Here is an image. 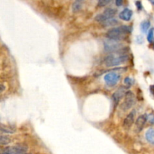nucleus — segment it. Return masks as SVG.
<instances>
[{
  "label": "nucleus",
  "instance_id": "nucleus-14",
  "mask_svg": "<svg viewBox=\"0 0 154 154\" xmlns=\"http://www.w3.org/2000/svg\"><path fill=\"white\" fill-rule=\"evenodd\" d=\"M101 23L103 24V26H106V27H107V26H112L117 24L118 20L112 17V18L108 19V20H105V21H103V23Z\"/></svg>",
  "mask_w": 154,
  "mask_h": 154
},
{
  "label": "nucleus",
  "instance_id": "nucleus-5",
  "mask_svg": "<svg viewBox=\"0 0 154 154\" xmlns=\"http://www.w3.org/2000/svg\"><path fill=\"white\" fill-rule=\"evenodd\" d=\"M117 11L114 8H106L103 13L100 14H97L95 17V20H97V22H100V23H103L105 20H108V19L112 18L114 16L116 15Z\"/></svg>",
  "mask_w": 154,
  "mask_h": 154
},
{
  "label": "nucleus",
  "instance_id": "nucleus-20",
  "mask_svg": "<svg viewBox=\"0 0 154 154\" xmlns=\"http://www.w3.org/2000/svg\"><path fill=\"white\" fill-rule=\"evenodd\" d=\"M124 82H125V85H128V86L129 87L131 86V85H132L133 82H134V79L130 78V77H126V78L124 79Z\"/></svg>",
  "mask_w": 154,
  "mask_h": 154
},
{
  "label": "nucleus",
  "instance_id": "nucleus-19",
  "mask_svg": "<svg viewBox=\"0 0 154 154\" xmlns=\"http://www.w3.org/2000/svg\"><path fill=\"white\" fill-rule=\"evenodd\" d=\"M153 35H154V30L153 29H149V31H148V34H147V41L149 42H152V41H153Z\"/></svg>",
  "mask_w": 154,
  "mask_h": 154
},
{
  "label": "nucleus",
  "instance_id": "nucleus-8",
  "mask_svg": "<svg viewBox=\"0 0 154 154\" xmlns=\"http://www.w3.org/2000/svg\"><path fill=\"white\" fill-rule=\"evenodd\" d=\"M134 119H135V111L132 110L124 119L123 123H122L124 128H125V129H129L132 126L133 124H134Z\"/></svg>",
  "mask_w": 154,
  "mask_h": 154
},
{
  "label": "nucleus",
  "instance_id": "nucleus-4",
  "mask_svg": "<svg viewBox=\"0 0 154 154\" xmlns=\"http://www.w3.org/2000/svg\"><path fill=\"white\" fill-rule=\"evenodd\" d=\"M134 103H135V97L134 93L131 92V91H128L125 95V100L121 105V108L125 111L128 110L134 106Z\"/></svg>",
  "mask_w": 154,
  "mask_h": 154
},
{
  "label": "nucleus",
  "instance_id": "nucleus-2",
  "mask_svg": "<svg viewBox=\"0 0 154 154\" xmlns=\"http://www.w3.org/2000/svg\"><path fill=\"white\" fill-rule=\"evenodd\" d=\"M128 56L126 54L112 53L105 58L104 63L106 66H116L125 63L128 60Z\"/></svg>",
  "mask_w": 154,
  "mask_h": 154
},
{
  "label": "nucleus",
  "instance_id": "nucleus-9",
  "mask_svg": "<svg viewBox=\"0 0 154 154\" xmlns=\"http://www.w3.org/2000/svg\"><path fill=\"white\" fill-rule=\"evenodd\" d=\"M126 88L122 86L120 88H119L117 89V91H116L114 92V94H112V100H113L114 103L116 104H117L119 101L121 100V99L123 97H125V94H126Z\"/></svg>",
  "mask_w": 154,
  "mask_h": 154
},
{
  "label": "nucleus",
  "instance_id": "nucleus-3",
  "mask_svg": "<svg viewBox=\"0 0 154 154\" xmlns=\"http://www.w3.org/2000/svg\"><path fill=\"white\" fill-rule=\"evenodd\" d=\"M122 47V44L120 41L108 39L104 42V49L107 52H116Z\"/></svg>",
  "mask_w": 154,
  "mask_h": 154
},
{
  "label": "nucleus",
  "instance_id": "nucleus-24",
  "mask_svg": "<svg viewBox=\"0 0 154 154\" xmlns=\"http://www.w3.org/2000/svg\"><path fill=\"white\" fill-rule=\"evenodd\" d=\"M149 90H150L151 94H152L154 97V85H150V87H149Z\"/></svg>",
  "mask_w": 154,
  "mask_h": 154
},
{
  "label": "nucleus",
  "instance_id": "nucleus-16",
  "mask_svg": "<svg viewBox=\"0 0 154 154\" xmlns=\"http://www.w3.org/2000/svg\"><path fill=\"white\" fill-rule=\"evenodd\" d=\"M149 26H150V23H149V20H145V21L142 22L141 24H140V29H141L142 32L146 33L149 30Z\"/></svg>",
  "mask_w": 154,
  "mask_h": 154
},
{
  "label": "nucleus",
  "instance_id": "nucleus-21",
  "mask_svg": "<svg viewBox=\"0 0 154 154\" xmlns=\"http://www.w3.org/2000/svg\"><path fill=\"white\" fill-rule=\"evenodd\" d=\"M147 120H149V122L151 124H154V114H150L147 116Z\"/></svg>",
  "mask_w": 154,
  "mask_h": 154
},
{
  "label": "nucleus",
  "instance_id": "nucleus-12",
  "mask_svg": "<svg viewBox=\"0 0 154 154\" xmlns=\"http://www.w3.org/2000/svg\"><path fill=\"white\" fill-rule=\"evenodd\" d=\"M145 137L148 143L154 145V128H149L145 133Z\"/></svg>",
  "mask_w": 154,
  "mask_h": 154
},
{
  "label": "nucleus",
  "instance_id": "nucleus-13",
  "mask_svg": "<svg viewBox=\"0 0 154 154\" xmlns=\"http://www.w3.org/2000/svg\"><path fill=\"white\" fill-rule=\"evenodd\" d=\"M84 4V0H75L72 5V10L73 12H78L82 9Z\"/></svg>",
  "mask_w": 154,
  "mask_h": 154
},
{
  "label": "nucleus",
  "instance_id": "nucleus-22",
  "mask_svg": "<svg viewBox=\"0 0 154 154\" xmlns=\"http://www.w3.org/2000/svg\"><path fill=\"white\" fill-rule=\"evenodd\" d=\"M116 5L118 7H120L123 5V0H116Z\"/></svg>",
  "mask_w": 154,
  "mask_h": 154
},
{
  "label": "nucleus",
  "instance_id": "nucleus-25",
  "mask_svg": "<svg viewBox=\"0 0 154 154\" xmlns=\"http://www.w3.org/2000/svg\"><path fill=\"white\" fill-rule=\"evenodd\" d=\"M4 90H5V87H4L3 85H0V93L2 92V91H3Z\"/></svg>",
  "mask_w": 154,
  "mask_h": 154
},
{
  "label": "nucleus",
  "instance_id": "nucleus-6",
  "mask_svg": "<svg viewBox=\"0 0 154 154\" xmlns=\"http://www.w3.org/2000/svg\"><path fill=\"white\" fill-rule=\"evenodd\" d=\"M0 154H26V149L22 146H8L0 151Z\"/></svg>",
  "mask_w": 154,
  "mask_h": 154
},
{
  "label": "nucleus",
  "instance_id": "nucleus-23",
  "mask_svg": "<svg viewBox=\"0 0 154 154\" xmlns=\"http://www.w3.org/2000/svg\"><path fill=\"white\" fill-rule=\"evenodd\" d=\"M136 5H137V8H138L139 10L141 9V8H142V5H141V2H140V1H137V2H136Z\"/></svg>",
  "mask_w": 154,
  "mask_h": 154
},
{
  "label": "nucleus",
  "instance_id": "nucleus-11",
  "mask_svg": "<svg viewBox=\"0 0 154 154\" xmlns=\"http://www.w3.org/2000/svg\"><path fill=\"white\" fill-rule=\"evenodd\" d=\"M132 11L129 8H125L124 10H122L120 13H119V18L121 20H124V21H129L131 20V17H132Z\"/></svg>",
  "mask_w": 154,
  "mask_h": 154
},
{
  "label": "nucleus",
  "instance_id": "nucleus-26",
  "mask_svg": "<svg viewBox=\"0 0 154 154\" xmlns=\"http://www.w3.org/2000/svg\"><path fill=\"white\" fill-rule=\"evenodd\" d=\"M149 2H150L152 5H154V0H149Z\"/></svg>",
  "mask_w": 154,
  "mask_h": 154
},
{
  "label": "nucleus",
  "instance_id": "nucleus-1",
  "mask_svg": "<svg viewBox=\"0 0 154 154\" xmlns=\"http://www.w3.org/2000/svg\"><path fill=\"white\" fill-rule=\"evenodd\" d=\"M131 32V27L128 26H120L118 27H113L109 29L106 32V36L109 39L122 41Z\"/></svg>",
  "mask_w": 154,
  "mask_h": 154
},
{
  "label": "nucleus",
  "instance_id": "nucleus-18",
  "mask_svg": "<svg viewBox=\"0 0 154 154\" xmlns=\"http://www.w3.org/2000/svg\"><path fill=\"white\" fill-rule=\"evenodd\" d=\"M112 0H98L97 2V6L98 7H105L107 5H109Z\"/></svg>",
  "mask_w": 154,
  "mask_h": 154
},
{
  "label": "nucleus",
  "instance_id": "nucleus-15",
  "mask_svg": "<svg viewBox=\"0 0 154 154\" xmlns=\"http://www.w3.org/2000/svg\"><path fill=\"white\" fill-rule=\"evenodd\" d=\"M0 132L12 134V133H14L15 131H14V129H13L11 127H8L5 125H1V124H0Z\"/></svg>",
  "mask_w": 154,
  "mask_h": 154
},
{
  "label": "nucleus",
  "instance_id": "nucleus-10",
  "mask_svg": "<svg viewBox=\"0 0 154 154\" xmlns=\"http://www.w3.org/2000/svg\"><path fill=\"white\" fill-rule=\"evenodd\" d=\"M146 121H147V116L146 115H140L137 117L135 122V127L137 132L143 129Z\"/></svg>",
  "mask_w": 154,
  "mask_h": 154
},
{
  "label": "nucleus",
  "instance_id": "nucleus-27",
  "mask_svg": "<svg viewBox=\"0 0 154 154\" xmlns=\"http://www.w3.org/2000/svg\"><path fill=\"white\" fill-rule=\"evenodd\" d=\"M152 47H153V48H154V39H153V41H152Z\"/></svg>",
  "mask_w": 154,
  "mask_h": 154
},
{
  "label": "nucleus",
  "instance_id": "nucleus-7",
  "mask_svg": "<svg viewBox=\"0 0 154 154\" xmlns=\"http://www.w3.org/2000/svg\"><path fill=\"white\" fill-rule=\"evenodd\" d=\"M120 79V75L115 72H110L106 74L104 76V81L109 86H114L118 83Z\"/></svg>",
  "mask_w": 154,
  "mask_h": 154
},
{
  "label": "nucleus",
  "instance_id": "nucleus-17",
  "mask_svg": "<svg viewBox=\"0 0 154 154\" xmlns=\"http://www.w3.org/2000/svg\"><path fill=\"white\" fill-rule=\"evenodd\" d=\"M11 142V139L6 136H0V145H7Z\"/></svg>",
  "mask_w": 154,
  "mask_h": 154
}]
</instances>
